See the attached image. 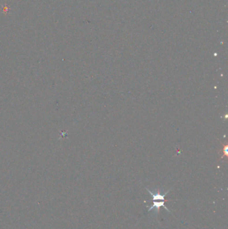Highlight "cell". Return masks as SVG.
<instances>
[{
	"instance_id": "1",
	"label": "cell",
	"mask_w": 228,
	"mask_h": 229,
	"mask_svg": "<svg viewBox=\"0 0 228 229\" xmlns=\"http://www.w3.org/2000/svg\"><path fill=\"white\" fill-rule=\"evenodd\" d=\"M164 203H165V201H163V202H153V204L151 206V208H150L149 210H148V212H149L150 211H151V210H153L154 208H156V209L157 210V211H159V208L162 206V207H164L165 209L167 210V211L168 212H169V213H170V211L165 206Z\"/></svg>"
},
{
	"instance_id": "2",
	"label": "cell",
	"mask_w": 228,
	"mask_h": 229,
	"mask_svg": "<svg viewBox=\"0 0 228 229\" xmlns=\"http://www.w3.org/2000/svg\"><path fill=\"white\" fill-rule=\"evenodd\" d=\"M147 190L148 192H149L150 194H151V196H153V200H165V196L167 194V193L170 191V190H168L167 192L164 195H161V194H159V192H157V194H154V193L151 192V191H150L149 189L147 188Z\"/></svg>"
}]
</instances>
